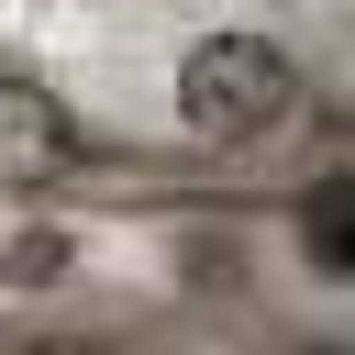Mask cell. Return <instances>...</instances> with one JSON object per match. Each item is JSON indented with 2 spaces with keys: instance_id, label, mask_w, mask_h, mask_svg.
<instances>
[{
  "instance_id": "1",
  "label": "cell",
  "mask_w": 355,
  "mask_h": 355,
  "mask_svg": "<svg viewBox=\"0 0 355 355\" xmlns=\"http://www.w3.org/2000/svg\"><path fill=\"white\" fill-rule=\"evenodd\" d=\"M300 111V55L277 33H200L178 55V133L189 144H266Z\"/></svg>"
}]
</instances>
